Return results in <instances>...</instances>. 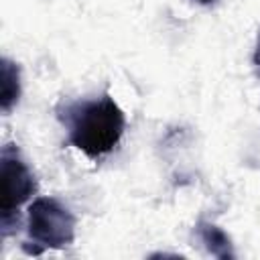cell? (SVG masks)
<instances>
[{
    "label": "cell",
    "mask_w": 260,
    "mask_h": 260,
    "mask_svg": "<svg viewBox=\"0 0 260 260\" xmlns=\"http://www.w3.org/2000/svg\"><path fill=\"white\" fill-rule=\"evenodd\" d=\"M199 2H213V0H199Z\"/></svg>",
    "instance_id": "6"
},
{
    "label": "cell",
    "mask_w": 260,
    "mask_h": 260,
    "mask_svg": "<svg viewBox=\"0 0 260 260\" xmlns=\"http://www.w3.org/2000/svg\"><path fill=\"white\" fill-rule=\"evenodd\" d=\"M18 100V71L4 61V69H2V108L8 110L12 102Z\"/></svg>",
    "instance_id": "5"
},
{
    "label": "cell",
    "mask_w": 260,
    "mask_h": 260,
    "mask_svg": "<svg viewBox=\"0 0 260 260\" xmlns=\"http://www.w3.org/2000/svg\"><path fill=\"white\" fill-rule=\"evenodd\" d=\"M69 140L89 156H102L110 152L122 136L124 114L112 98L79 102L67 108Z\"/></svg>",
    "instance_id": "1"
},
{
    "label": "cell",
    "mask_w": 260,
    "mask_h": 260,
    "mask_svg": "<svg viewBox=\"0 0 260 260\" xmlns=\"http://www.w3.org/2000/svg\"><path fill=\"white\" fill-rule=\"evenodd\" d=\"M75 219L67 207L57 199L41 197L28 207V236L39 246V252L45 248H63L73 242Z\"/></svg>",
    "instance_id": "2"
},
{
    "label": "cell",
    "mask_w": 260,
    "mask_h": 260,
    "mask_svg": "<svg viewBox=\"0 0 260 260\" xmlns=\"http://www.w3.org/2000/svg\"><path fill=\"white\" fill-rule=\"evenodd\" d=\"M199 234H201V238L207 244L211 254H215V256H230V240L225 238V234L219 228H215V225H201Z\"/></svg>",
    "instance_id": "4"
},
{
    "label": "cell",
    "mask_w": 260,
    "mask_h": 260,
    "mask_svg": "<svg viewBox=\"0 0 260 260\" xmlns=\"http://www.w3.org/2000/svg\"><path fill=\"white\" fill-rule=\"evenodd\" d=\"M35 177L28 171V167L8 150L2 154V195H0V209L2 219H8L10 213L18 209L20 203H24L32 191H35Z\"/></svg>",
    "instance_id": "3"
}]
</instances>
